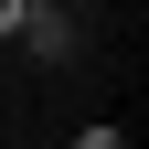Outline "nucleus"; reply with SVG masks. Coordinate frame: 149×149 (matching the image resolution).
I'll list each match as a JSON object with an SVG mask.
<instances>
[{
  "instance_id": "nucleus-1",
  "label": "nucleus",
  "mask_w": 149,
  "mask_h": 149,
  "mask_svg": "<svg viewBox=\"0 0 149 149\" xmlns=\"http://www.w3.org/2000/svg\"><path fill=\"white\" fill-rule=\"evenodd\" d=\"M22 43H32V53H64L74 32H64V11H53V0H22Z\"/></svg>"
},
{
  "instance_id": "nucleus-2",
  "label": "nucleus",
  "mask_w": 149,
  "mask_h": 149,
  "mask_svg": "<svg viewBox=\"0 0 149 149\" xmlns=\"http://www.w3.org/2000/svg\"><path fill=\"white\" fill-rule=\"evenodd\" d=\"M64 149H128V139H117V128H74Z\"/></svg>"
},
{
  "instance_id": "nucleus-3",
  "label": "nucleus",
  "mask_w": 149,
  "mask_h": 149,
  "mask_svg": "<svg viewBox=\"0 0 149 149\" xmlns=\"http://www.w3.org/2000/svg\"><path fill=\"white\" fill-rule=\"evenodd\" d=\"M0 32H22V0H0Z\"/></svg>"
}]
</instances>
